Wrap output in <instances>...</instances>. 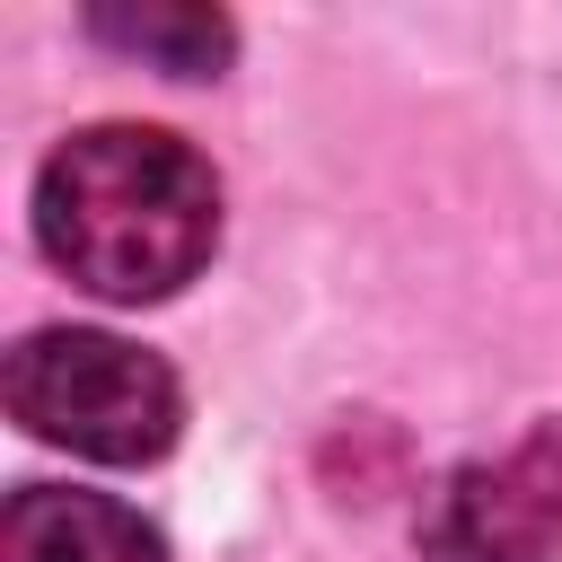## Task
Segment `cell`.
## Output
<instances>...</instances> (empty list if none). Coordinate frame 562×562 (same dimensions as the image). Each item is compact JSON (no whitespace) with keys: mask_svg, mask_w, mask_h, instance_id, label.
I'll use <instances>...</instances> for the list:
<instances>
[{"mask_svg":"<svg viewBox=\"0 0 562 562\" xmlns=\"http://www.w3.org/2000/svg\"><path fill=\"white\" fill-rule=\"evenodd\" d=\"M35 246L97 299H176L220 246V176L158 123H88L35 176Z\"/></svg>","mask_w":562,"mask_h":562,"instance_id":"1","label":"cell"},{"mask_svg":"<svg viewBox=\"0 0 562 562\" xmlns=\"http://www.w3.org/2000/svg\"><path fill=\"white\" fill-rule=\"evenodd\" d=\"M9 413L70 457L149 465L176 448L184 395H176V369L140 342L97 325H44L9 351Z\"/></svg>","mask_w":562,"mask_h":562,"instance_id":"2","label":"cell"},{"mask_svg":"<svg viewBox=\"0 0 562 562\" xmlns=\"http://www.w3.org/2000/svg\"><path fill=\"white\" fill-rule=\"evenodd\" d=\"M422 562H562V483L536 448L439 474L422 501Z\"/></svg>","mask_w":562,"mask_h":562,"instance_id":"3","label":"cell"},{"mask_svg":"<svg viewBox=\"0 0 562 562\" xmlns=\"http://www.w3.org/2000/svg\"><path fill=\"white\" fill-rule=\"evenodd\" d=\"M0 562H167L158 527L114 492L26 483L0 509Z\"/></svg>","mask_w":562,"mask_h":562,"instance_id":"4","label":"cell"},{"mask_svg":"<svg viewBox=\"0 0 562 562\" xmlns=\"http://www.w3.org/2000/svg\"><path fill=\"white\" fill-rule=\"evenodd\" d=\"M88 35L97 44H123L176 79H211L228 53H237V26L220 9H193V0H140V9H88Z\"/></svg>","mask_w":562,"mask_h":562,"instance_id":"5","label":"cell"}]
</instances>
